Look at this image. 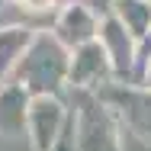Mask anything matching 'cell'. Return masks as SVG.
Returning a JSON list of instances; mask_svg holds the SVG:
<instances>
[{
  "label": "cell",
  "mask_w": 151,
  "mask_h": 151,
  "mask_svg": "<svg viewBox=\"0 0 151 151\" xmlns=\"http://www.w3.org/2000/svg\"><path fill=\"white\" fill-rule=\"evenodd\" d=\"M116 84V74H113V64L106 58L103 45L90 42V45H81L71 52V68H68V90H90L100 93L103 87Z\"/></svg>",
  "instance_id": "5"
},
{
  "label": "cell",
  "mask_w": 151,
  "mask_h": 151,
  "mask_svg": "<svg viewBox=\"0 0 151 151\" xmlns=\"http://www.w3.org/2000/svg\"><path fill=\"white\" fill-rule=\"evenodd\" d=\"M71 129H74V151H122V129L116 113L103 103L100 93L68 90Z\"/></svg>",
  "instance_id": "2"
},
{
  "label": "cell",
  "mask_w": 151,
  "mask_h": 151,
  "mask_svg": "<svg viewBox=\"0 0 151 151\" xmlns=\"http://www.w3.org/2000/svg\"><path fill=\"white\" fill-rule=\"evenodd\" d=\"M68 103L64 96H32L26 116V138L32 151H52L61 132L68 129Z\"/></svg>",
  "instance_id": "4"
},
{
  "label": "cell",
  "mask_w": 151,
  "mask_h": 151,
  "mask_svg": "<svg viewBox=\"0 0 151 151\" xmlns=\"http://www.w3.org/2000/svg\"><path fill=\"white\" fill-rule=\"evenodd\" d=\"M103 103L116 113L122 135L151 145V87L145 84H109L100 90Z\"/></svg>",
  "instance_id": "3"
},
{
  "label": "cell",
  "mask_w": 151,
  "mask_h": 151,
  "mask_svg": "<svg viewBox=\"0 0 151 151\" xmlns=\"http://www.w3.org/2000/svg\"><path fill=\"white\" fill-rule=\"evenodd\" d=\"M96 42L103 45L106 58L113 64V74L119 84H132V74H135V39L132 32L122 26L113 13L100 16V32H96Z\"/></svg>",
  "instance_id": "7"
},
{
  "label": "cell",
  "mask_w": 151,
  "mask_h": 151,
  "mask_svg": "<svg viewBox=\"0 0 151 151\" xmlns=\"http://www.w3.org/2000/svg\"><path fill=\"white\" fill-rule=\"evenodd\" d=\"M122 151H151V145H148V142L132 138V135H122Z\"/></svg>",
  "instance_id": "14"
},
{
  "label": "cell",
  "mask_w": 151,
  "mask_h": 151,
  "mask_svg": "<svg viewBox=\"0 0 151 151\" xmlns=\"http://www.w3.org/2000/svg\"><path fill=\"white\" fill-rule=\"evenodd\" d=\"M71 113V109H68ZM52 151H74V129H71V116H68V129L61 132V138L55 142V148Z\"/></svg>",
  "instance_id": "12"
},
{
  "label": "cell",
  "mask_w": 151,
  "mask_h": 151,
  "mask_svg": "<svg viewBox=\"0 0 151 151\" xmlns=\"http://www.w3.org/2000/svg\"><path fill=\"white\" fill-rule=\"evenodd\" d=\"M32 96L19 84L0 87V135L3 138H26V116Z\"/></svg>",
  "instance_id": "8"
},
{
  "label": "cell",
  "mask_w": 151,
  "mask_h": 151,
  "mask_svg": "<svg viewBox=\"0 0 151 151\" xmlns=\"http://www.w3.org/2000/svg\"><path fill=\"white\" fill-rule=\"evenodd\" d=\"M113 16H116L122 26L132 32V39L138 42V39L151 29V0H116V3H113Z\"/></svg>",
  "instance_id": "10"
},
{
  "label": "cell",
  "mask_w": 151,
  "mask_h": 151,
  "mask_svg": "<svg viewBox=\"0 0 151 151\" xmlns=\"http://www.w3.org/2000/svg\"><path fill=\"white\" fill-rule=\"evenodd\" d=\"M52 35L58 39L68 52L81 48V45H90L96 42V32H100V16L93 13L90 6H84L81 0H68L55 13V23H52Z\"/></svg>",
  "instance_id": "6"
},
{
  "label": "cell",
  "mask_w": 151,
  "mask_h": 151,
  "mask_svg": "<svg viewBox=\"0 0 151 151\" xmlns=\"http://www.w3.org/2000/svg\"><path fill=\"white\" fill-rule=\"evenodd\" d=\"M23 10H29V13H48V10H55L58 6V0H16Z\"/></svg>",
  "instance_id": "11"
},
{
  "label": "cell",
  "mask_w": 151,
  "mask_h": 151,
  "mask_svg": "<svg viewBox=\"0 0 151 151\" xmlns=\"http://www.w3.org/2000/svg\"><path fill=\"white\" fill-rule=\"evenodd\" d=\"M145 87H151V64H148V71H145V81H142Z\"/></svg>",
  "instance_id": "15"
},
{
  "label": "cell",
  "mask_w": 151,
  "mask_h": 151,
  "mask_svg": "<svg viewBox=\"0 0 151 151\" xmlns=\"http://www.w3.org/2000/svg\"><path fill=\"white\" fill-rule=\"evenodd\" d=\"M68 68H71V52L48 29H35L10 84H19L29 96H64Z\"/></svg>",
  "instance_id": "1"
},
{
  "label": "cell",
  "mask_w": 151,
  "mask_h": 151,
  "mask_svg": "<svg viewBox=\"0 0 151 151\" xmlns=\"http://www.w3.org/2000/svg\"><path fill=\"white\" fill-rule=\"evenodd\" d=\"M35 29L29 26H0V87H6L13 81V71L23 58V52L29 48Z\"/></svg>",
  "instance_id": "9"
},
{
  "label": "cell",
  "mask_w": 151,
  "mask_h": 151,
  "mask_svg": "<svg viewBox=\"0 0 151 151\" xmlns=\"http://www.w3.org/2000/svg\"><path fill=\"white\" fill-rule=\"evenodd\" d=\"M81 3L90 6L96 16H106V13H113V3H116V0H81Z\"/></svg>",
  "instance_id": "13"
}]
</instances>
